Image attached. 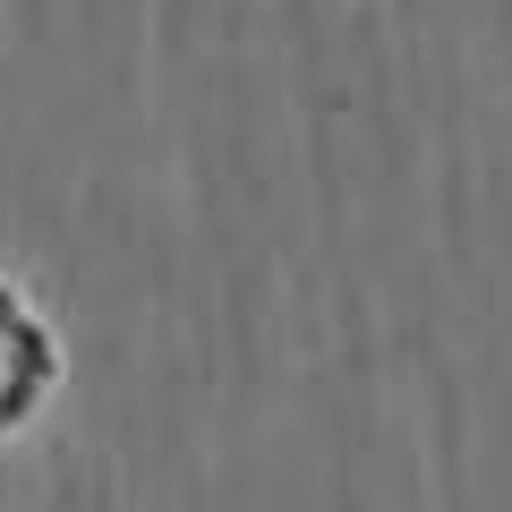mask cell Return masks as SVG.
Here are the masks:
<instances>
[{
	"instance_id": "cell-1",
	"label": "cell",
	"mask_w": 512,
	"mask_h": 512,
	"mask_svg": "<svg viewBox=\"0 0 512 512\" xmlns=\"http://www.w3.org/2000/svg\"><path fill=\"white\" fill-rule=\"evenodd\" d=\"M60 384H69V350H60L52 308L0 274V444H18L60 402Z\"/></svg>"
}]
</instances>
